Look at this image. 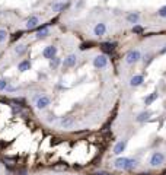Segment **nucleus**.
<instances>
[{
    "mask_svg": "<svg viewBox=\"0 0 166 175\" xmlns=\"http://www.w3.org/2000/svg\"><path fill=\"white\" fill-rule=\"evenodd\" d=\"M114 167L117 168V169L130 171V169H133V168L137 167V161H134V159H130V158H118L114 162Z\"/></svg>",
    "mask_w": 166,
    "mask_h": 175,
    "instance_id": "nucleus-1",
    "label": "nucleus"
},
{
    "mask_svg": "<svg viewBox=\"0 0 166 175\" xmlns=\"http://www.w3.org/2000/svg\"><path fill=\"white\" fill-rule=\"evenodd\" d=\"M163 162H165V155H163L162 152H154V153L150 156V167L158 168V167H160Z\"/></svg>",
    "mask_w": 166,
    "mask_h": 175,
    "instance_id": "nucleus-2",
    "label": "nucleus"
},
{
    "mask_svg": "<svg viewBox=\"0 0 166 175\" xmlns=\"http://www.w3.org/2000/svg\"><path fill=\"white\" fill-rule=\"evenodd\" d=\"M141 60V54L138 50H131V51H128L125 54V61L128 64H136L137 61H140Z\"/></svg>",
    "mask_w": 166,
    "mask_h": 175,
    "instance_id": "nucleus-3",
    "label": "nucleus"
},
{
    "mask_svg": "<svg viewBox=\"0 0 166 175\" xmlns=\"http://www.w3.org/2000/svg\"><path fill=\"white\" fill-rule=\"evenodd\" d=\"M93 66L96 69H105L108 66V57L105 54H99L93 59Z\"/></svg>",
    "mask_w": 166,
    "mask_h": 175,
    "instance_id": "nucleus-4",
    "label": "nucleus"
},
{
    "mask_svg": "<svg viewBox=\"0 0 166 175\" xmlns=\"http://www.w3.org/2000/svg\"><path fill=\"white\" fill-rule=\"evenodd\" d=\"M50 104H51V99L48 98V96H45V95H43V96L37 98V104H35V105H37L38 110H45Z\"/></svg>",
    "mask_w": 166,
    "mask_h": 175,
    "instance_id": "nucleus-5",
    "label": "nucleus"
},
{
    "mask_svg": "<svg viewBox=\"0 0 166 175\" xmlns=\"http://www.w3.org/2000/svg\"><path fill=\"white\" fill-rule=\"evenodd\" d=\"M55 54H57V48H55L54 45H48V47L44 48V51H43V56L45 57V59H48V60L54 59Z\"/></svg>",
    "mask_w": 166,
    "mask_h": 175,
    "instance_id": "nucleus-6",
    "label": "nucleus"
},
{
    "mask_svg": "<svg viewBox=\"0 0 166 175\" xmlns=\"http://www.w3.org/2000/svg\"><path fill=\"white\" fill-rule=\"evenodd\" d=\"M105 32H107V25L105 23H96V26L93 28V34L96 35V37H103L105 35Z\"/></svg>",
    "mask_w": 166,
    "mask_h": 175,
    "instance_id": "nucleus-7",
    "label": "nucleus"
},
{
    "mask_svg": "<svg viewBox=\"0 0 166 175\" xmlns=\"http://www.w3.org/2000/svg\"><path fill=\"white\" fill-rule=\"evenodd\" d=\"M39 23V18L38 16H31L28 21H26L25 26H26V29H34V28H37Z\"/></svg>",
    "mask_w": 166,
    "mask_h": 175,
    "instance_id": "nucleus-8",
    "label": "nucleus"
},
{
    "mask_svg": "<svg viewBox=\"0 0 166 175\" xmlns=\"http://www.w3.org/2000/svg\"><path fill=\"white\" fill-rule=\"evenodd\" d=\"M143 82H144V77H143V75H136V76H133L131 79H130V86H133V88H137V86H140Z\"/></svg>",
    "mask_w": 166,
    "mask_h": 175,
    "instance_id": "nucleus-9",
    "label": "nucleus"
},
{
    "mask_svg": "<svg viewBox=\"0 0 166 175\" xmlns=\"http://www.w3.org/2000/svg\"><path fill=\"white\" fill-rule=\"evenodd\" d=\"M76 61H77L76 54H70V56H67L66 59H64L63 66H64V67H73V66L76 64Z\"/></svg>",
    "mask_w": 166,
    "mask_h": 175,
    "instance_id": "nucleus-10",
    "label": "nucleus"
},
{
    "mask_svg": "<svg viewBox=\"0 0 166 175\" xmlns=\"http://www.w3.org/2000/svg\"><path fill=\"white\" fill-rule=\"evenodd\" d=\"M60 126L63 128H72L73 126H74V118H73V117H64V118H61V121H60Z\"/></svg>",
    "mask_w": 166,
    "mask_h": 175,
    "instance_id": "nucleus-11",
    "label": "nucleus"
},
{
    "mask_svg": "<svg viewBox=\"0 0 166 175\" xmlns=\"http://www.w3.org/2000/svg\"><path fill=\"white\" fill-rule=\"evenodd\" d=\"M125 147H127V140L118 142V143L115 145V147H114V153L115 155H121L124 150H125Z\"/></svg>",
    "mask_w": 166,
    "mask_h": 175,
    "instance_id": "nucleus-12",
    "label": "nucleus"
},
{
    "mask_svg": "<svg viewBox=\"0 0 166 175\" xmlns=\"http://www.w3.org/2000/svg\"><path fill=\"white\" fill-rule=\"evenodd\" d=\"M67 6H68L67 2H60V0H58L57 3L53 4L51 8H53V10H54V12H61V10H64V9L67 8Z\"/></svg>",
    "mask_w": 166,
    "mask_h": 175,
    "instance_id": "nucleus-13",
    "label": "nucleus"
},
{
    "mask_svg": "<svg viewBox=\"0 0 166 175\" xmlns=\"http://www.w3.org/2000/svg\"><path fill=\"white\" fill-rule=\"evenodd\" d=\"M101 48H102L103 53H112L115 50V44L114 43H102L101 44Z\"/></svg>",
    "mask_w": 166,
    "mask_h": 175,
    "instance_id": "nucleus-14",
    "label": "nucleus"
},
{
    "mask_svg": "<svg viewBox=\"0 0 166 175\" xmlns=\"http://www.w3.org/2000/svg\"><path fill=\"white\" fill-rule=\"evenodd\" d=\"M158 98H159V94L158 92H153V94H150L149 96H146L144 98V104L146 105H150V104H153Z\"/></svg>",
    "mask_w": 166,
    "mask_h": 175,
    "instance_id": "nucleus-15",
    "label": "nucleus"
},
{
    "mask_svg": "<svg viewBox=\"0 0 166 175\" xmlns=\"http://www.w3.org/2000/svg\"><path fill=\"white\" fill-rule=\"evenodd\" d=\"M18 69H19V72H26V70H29L31 69V61L29 60H23V61L19 63Z\"/></svg>",
    "mask_w": 166,
    "mask_h": 175,
    "instance_id": "nucleus-16",
    "label": "nucleus"
},
{
    "mask_svg": "<svg viewBox=\"0 0 166 175\" xmlns=\"http://www.w3.org/2000/svg\"><path fill=\"white\" fill-rule=\"evenodd\" d=\"M150 116H152V112H150V111H143V112H140V114H138L137 121H138V123H143V121H146V120L149 118Z\"/></svg>",
    "mask_w": 166,
    "mask_h": 175,
    "instance_id": "nucleus-17",
    "label": "nucleus"
},
{
    "mask_svg": "<svg viewBox=\"0 0 166 175\" xmlns=\"http://www.w3.org/2000/svg\"><path fill=\"white\" fill-rule=\"evenodd\" d=\"M48 34H50V31H48V28H47V26H44L43 29H39V31H38V34H37V38H38V39L45 38V37H47Z\"/></svg>",
    "mask_w": 166,
    "mask_h": 175,
    "instance_id": "nucleus-18",
    "label": "nucleus"
},
{
    "mask_svg": "<svg viewBox=\"0 0 166 175\" xmlns=\"http://www.w3.org/2000/svg\"><path fill=\"white\" fill-rule=\"evenodd\" d=\"M127 21L131 22V23H137V22H138V13H128Z\"/></svg>",
    "mask_w": 166,
    "mask_h": 175,
    "instance_id": "nucleus-19",
    "label": "nucleus"
},
{
    "mask_svg": "<svg viewBox=\"0 0 166 175\" xmlns=\"http://www.w3.org/2000/svg\"><path fill=\"white\" fill-rule=\"evenodd\" d=\"M60 64H61V60H60L58 57H54V59L50 60V67L51 69H57Z\"/></svg>",
    "mask_w": 166,
    "mask_h": 175,
    "instance_id": "nucleus-20",
    "label": "nucleus"
},
{
    "mask_svg": "<svg viewBox=\"0 0 166 175\" xmlns=\"http://www.w3.org/2000/svg\"><path fill=\"white\" fill-rule=\"evenodd\" d=\"M25 51H26V45H25V44H19V45L15 48V53H16V54H19V56H21V54H23Z\"/></svg>",
    "mask_w": 166,
    "mask_h": 175,
    "instance_id": "nucleus-21",
    "label": "nucleus"
},
{
    "mask_svg": "<svg viewBox=\"0 0 166 175\" xmlns=\"http://www.w3.org/2000/svg\"><path fill=\"white\" fill-rule=\"evenodd\" d=\"M6 38H8V32L4 29H0V43H4Z\"/></svg>",
    "mask_w": 166,
    "mask_h": 175,
    "instance_id": "nucleus-22",
    "label": "nucleus"
},
{
    "mask_svg": "<svg viewBox=\"0 0 166 175\" xmlns=\"http://www.w3.org/2000/svg\"><path fill=\"white\" fill-rule=\"evenodd\" d=\"M6 88H8V82L4 80V79H0V92H2V90H4Z\"/></svg>",
    "mask_w": 166,
    "mask_h": 175,
    "instance_id": "nucleus-23",
    "label": "nucleus"
},
{
    "mask_svg": "<svg viewBox=\"0 0 166 175\" xmlns=\"http://www.w3.org/2000/svg\"><path fill=\"white\" fill-rule=\"evenodd\" d=\"M133 32H134V34H141V32H143V28L138 25H134L133 26Z\"/></svg>",
    "mask_w": 166,
    "mask_h": 175,
    "instance_id": "nucleus-24",
    "label": "nucleus"
},
{
    "mask_svg": "<svg viewBox=\"0 0 166 175\" xmlns=\"http://www.w3.org/2000/svg\"><path fill=\"white\" fill-rule=\"evenodd\" d=\"M158 15H159V16H162V18L166 16V6H163V8L159 9V10H158Z\"/></svg>",
    "mask_w": 166,
    "mask_h": 175,
    "instance_id": "nucleus-25",
    "label": "nucleus"
},
{
    "mask_svg": "<svg viewBox=\"0 0 166 175\" xmlns=\"http://www.w3.org/2000/svg\"><path fill=\"white\" fill-rule=\"evenodd\" d=\"M150 61H152V54H147V56H144V59H143V63H144V66H147Z\"/></svg>",
    "mask_w": 166,
    "mask_h": 175,
    "instance_id": "nucleus-26",
    "label": "nucleus"
},
{
    "mask_svg": "<svg viewBox=\"0 0 166 175\" xmlns=\"http://www.w3.org/2000/svg\"><path fill=\"white\" fill-rule=\"evenodd\" d=\"M93 175H111V174H108V172H95Z\"/></svg>",
    "mask_w": 166,
    "mask_h": 175,
    "instance_id": "nucleus-27",
    "label": "nucleus"
},
{
    "mask_svg": "<svg viewBox=\"0 0 166 175\" xmlns=\"http://www.w3.org/2000/svg\"><path fill=\"white\" fill-rule=\"evenodd\" d=\"M166 53V45H165V48H162V50H160V54H165Z\"/></svg>",
    "mask_w": 166,
    "mask_h": 175,
    "instance_id": "nucleus-28",
    "label": "nucleus"
},
{
    "mask_svg": "<svg viewBox=\"0 0 166 175\" xmlns=\"http://www.w3.org/2000/svg\"><path fill=\"white\" fill-rule=\"evenodd\" d=\"M60 2H63V0H60Z\"/></svg>",
    "mask_w": 166,
    "mask_h": 175,
    "instance_id": "nucleus-29",
    "label": "nucleus"
}]
</instances>
